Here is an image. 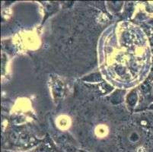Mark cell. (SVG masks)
Masks as SVG:
<instances>
[{"instance_id": "6da1fadb", "label": "cell", "mask_w": 153, "mask_h": 152, "mask_svg": "<svg viewBox=\"0 0 153 152\" xmlns=\"http://www.w3.org/2000/svg\"><path fill=\"white\" fill-rule=\"evenodd\" d=\"M129 139L131 142L133 143H135V142H138L140 140V136H139V134L137 132H132L130 134V137H129Z\"/></svg>"}]
</instances>
